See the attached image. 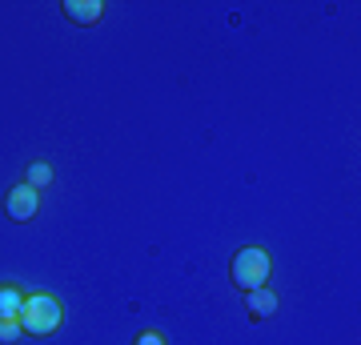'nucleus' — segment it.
I'll return each mask as SVG.
<instances>
[{
    "label": "nucleus",
    "instance_id": "obj_1",
    "mask_svg": "<svg viewBox=\"0 0 361 345\" xmlns=\"http://www.w3.org/2000/svg\"><path fill=\"white\" fill-rule=\"evenodd\" d=\"M20 329L25 337H49L65 325V305L52 293H25V305H20Z\"/></svg>",
    "mask_w": 361,
    "mask_h": 345
},
{
    "label": "nucleus",
    "instance_id": "obj_2",
    "mask_svg": "<svg viewBox=\"0 0 361 345\" xmlns=\"http://www.w3.org/2000/svg\"><path fill=\"white\" fill-rule=\"evenodd\" d=\"M269 273H273V257L265 245H241L237 257H233V265H229V277L241 293L269 285Z\"/></svg>",
    "mask_w": 361,
    "mask_h": 345
},
{
    "label": "nucleus",
    "instance_id": "obj_3",
    "mask_svg": "<svg viewBox=\"0 0 361 345\" xmlns=\"http://www.w3.org/2000/svg\"><path fill=\"white\" fill-rule=\"evenodd\" d=\"M40 213V193L32 185H13V189L4 193V217L13 221V225H28V221Z\"/></svg>",
    "mask_w": 361,
    "mask_h": 345
},
{
    "label": "nucleus",
    "instance_id": "obj_4",
    "mask_svg": "<svg viewBox=\"0 0 361 345\" xmlns=\"http://www.w3.org/2000/svg\"><path fill=\"white\" fill-rule=\"evenodd\" d=\"M61 13H65L68 25L92 28L104 20V0H61Z\"/></svg>",
    "mask_w": 361,
    "mask_h": 345
},
{
    "label": "nucleus",
    "instance_id": "obj_5",
    "mask_svg": "<svg viewBox=\"0 0 361 345\" xmlns=\"http://www.w3.org/2000/svg\"><path fill=\"white\" fill-rule=\"evenodd\" d=\"M245 305H249V313H253L257 321H265V317H273V313H277V293H273L269 285L249 289V293H245Z\"/></svg>",
    "mask_w": 361,
    "mask_h": 345
},
{
    "label": "nucleus",
    "instance_id": "obj_6",
    "mask_svg": "<svg viewBox=\"0 0 361 345\" xmlns=\"http://www.w3.org/2000/svg\"><path fill=\"white\" fill-rule=\"evenodd\" d=\"M20 305H25V289L20 285H0V321L4 317H20Z\"/></svg>",
    "mask_w": 361,
    "mask_h": 345
},
{
    "label": "nucleus",
    "instance_id": "obj_7",
    "mask_svg": "<svg viewBox=\"0 0 361 345\" xmlns=\"http://www.w3.org/2000/svg\"><path fill=\"white\" fill-rule=\"evenodd\" d=\"M25 185H32V189H44V185H52V165L49 161H32V165L25 169Z\"/></svg>",
    "mask_w": 361,
    "mask_h": 345
},
{
    "label": "nucleus",
    "instance_id": "obj_8",
    "mask_svg": "<svg viewBox=\"0 0 361 345\" xmlns=\"http://www.w3.org/2000/svg\"><path fill=\"white\" fill-rule=\"evenodd\" d=\"M20 337H25V329H20V321H16V317L0 321V345H16Z\"/></svg>",
    "mask_w": 361,
    "mask_h": 345
},
{
    "label": "nucleus",
    "instance_id": "obj_9",
    "mask_svg": "<svg viewBox=\"0 0 361 345\" xmlns=\"http://www.w3.org/2000/svg\"><path fill=\"white\" fill-rule=\"evenodd\" d=\"M137 345H169V341H165V333H157V329H145L141 337H137Z\"/></svg>",
    "mask_w": 361,
    "mask_h": 345
}]
</instances>
